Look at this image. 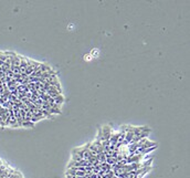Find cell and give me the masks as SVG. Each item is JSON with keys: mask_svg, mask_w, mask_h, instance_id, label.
<instances>
[{"mask_svg": "<svg viewBox=\"0 0 190 178\" xmlns=\"http://www.w3.org/2000/svg\"><path fill=\"white\" fill-rule=\"evenodd\" d=\"M112 133V129L109 126V125H105V126L101 127V138L100 141L101 142H106V141H109V137H111Z\"/></svg>", "mask_w": 190, "mask_h": 178, "instance_id": "6da1fadb", "label": "cell"}, {"mask_svg": "<svg viewBox=\"0 0 190 178\" xmlns=\"http://www.w3.org/2000/svg\"><path fill=\"white\" fill-rule=\"evenodd\" d=\"M154 146H158V144L156 143V142L149 141V139L147 138L141 146H139L137 151H143V149H146V148H151V147H154Z\"/></svg>", "mask_w": 190, "mask_h": 178, "instance_id": "3957f363", "label": "cell"}, {"mask_svg": "<svg viewBox=\"0 0 190 178\" xmlns=\"http://www.w3.org/2000/svg\"><path fill=\"white\" fill-rule=\"evenodd\" d=\"M20 73L21 74H25V69H27V58L20 55V64H19Z\"/></svg>", "mask_w": 190, "mask_h": 178, "instance_id": "277c9868", "label": "cell"}, {"mask_svg": "<svg viewBox=\"0 0 190 178\" xmlns=\"http://www.w3.org/2000/svg\"><path fill=\"white\" fill-rule=\"evenodd\" d=\"M37 64H38L37 61H33V60L28 59V58H27V69H25V74L27 75V77H30V75H31V73H32L33 69H35V67Z\"/></svg>", "mask_w": 190, "mask_h": 178, "instance_id": "7a4b0ae2", "label": "cell"}, {"mask_svg": "<svg viewBox=\"0 0 190 178\" xmlns=\"http://www.w3.org/2000/svg\"><path fill=\"white\" fill-rule=\"evenodd\" d=\"M21 127H28V129H32V127H35V124H33L32 122H23L22 125H21Z\"/></svg>", "mask_w": 190, "mask_h": 178, "instance_id": "52a82bcc", "label": "cell"}, {"mask_svg": "<svg viewBox=\"0 0 190 178\" xmlns=\"http://www.w3.org/2000/svg\"><path fill=\"white\" fill-rule=\"evenodd\" d=\"M0 97H1V95H0Z\"/></svg>", "mask_w": 190, "mask_h": 178, "instance_id": "ba28073f", "label": "cell"}, {"mask_svg": "<svg viewBox=\"0 0 190 178\" xmlns=\"http://www.w3.org/2000/svg\"><path fill=\"white\" fill-rule=\"evenodd\" d=\"M40 70H41L42 73H43V72L51 71L52 67H51V65H49V64H45V63H40Z\"/></svg>", "mask_w": 190, "mask_h": 178, "instance_id": "8992f818", "label": "cell"}, {"mask_svg": "<svg viewBox=\"0 0 190 178\" xmlns=\"http://www.w3.org/2000/svg\"><path fill=\"white\" fill-rule=\"evenodd\" d=\"M53 101H54L55 105H59V106H61L62 104L64 103L65 97H64V95H63V94H60V95H58L57 97H54V99H53Z\"/></svg>", "mask_w": 190, "mask_h": 178, "instance_id": "5b68a950", "label": "cell"}, {"mask_svg": "<svg viewBox=\"0 0 190 178\" xmlns=\"http://www.w3.org/2000/svg\"><path fill=\"white\" fill-rule=\"evenodd\" d=\"M22 178H23V177H22Z\"/></svg>", "mask_w": 190, "mask_h": 178, "instance_id": "9c48e42d", "label": "cell"}]
</instances>
